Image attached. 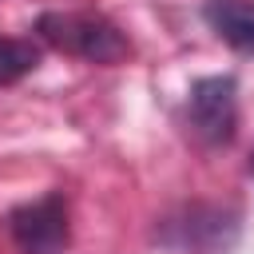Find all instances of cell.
I'll return each instance as SVG.
<instances>
[{"label":"cell","instance_id":"obj_1","mask_svg":"<svg viewBox=\"0 0 254 254\" xmlns=\"http://www.w3.org/2000/svg\"><path fill=\"white\" fill-rule=\"evenodd\" d=\"M36 36L56 52H67L75 60L103 64V67L131 56L127 36L99 12H44L36 20Z\"/></svg>","mask_w":254,"mask_h":254},{"label":"cell","instance_id":"obj_2","mask_svg":"<svg viewBox=\"0 0 254 254\" xmlns=\"http://www.w3.org/2000/svg\"><path fill=\"white\" fill-rule=\"evenodd\" d=\"M187 127L202 147H222L238 131V83L234 75H202L187 91Z\"/></svg>","mask_w":254,"mask_h":254},{"label":"cell","instance_id":"obj_3","mask_svg":"<svg viewBox=\"0 0 254 254\" xmlns=\"http://www.w3.org/2000/svg\"><path fill=\"white\" fill-rule=\"evenodd\" d=\"M8 234L20 254H64L71 242V218L67 198L60 190H48L36 202H24L8 214Z\"/></svg>","mask_w":254,"mask_h":254},{"label":"cell","instance_id":"obj_4","mask_svg":"<svg viewBox=\"0 0 254 254\" xmlns=\"http://www.w3.org/2000/svg\"><path fill=\"white\" fill-rule=\"evenodd\" d=\"M234 218L222 214L218 206H190L183 214V222H167V242L179 250H194V254H222L234 242Z\"/></svg>","mask_w":254,"mask_h":254},{"label":"cell","instance_id":"obj_5","mask_svg":"<svg viewBox=\"0 0 254 254\" xmlns=\"http://www.w3.org/2000/svg\"><path fill=\"white\" fill-rule=\"evenodd\" d=\"M202 16L234 52H254V0H206Z\"/></svg>","mask_w":254,"mask_h":254},{"label":"cell","instance_id":"obj_6","mask_svg":"<svg viewBox=\"0 0 254 254\" xmlns=\"http://www.w3.org/2000/svg\"><path fill=\"white\" fill-rule=\"evenodd\" d=\"M36 64H40V48L32 40L0 36V83H16L20 75L36 71Z\"/></svg>","mask_w":254,"mask_h":254},{"label":"cell","instance_id":"obj_7","mask_svg":"<svg viewBox=\"0 0 254 254\" xmlns=\"http://www.w3.org/2000/svg\"><path fill=\"white\" fill-rule=\"evenodd\" d=\"M250 171H254V159H250Z\"/></svg>","mask_w":254,"mask_h":254}]
</instances>
